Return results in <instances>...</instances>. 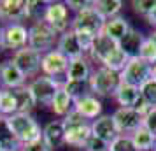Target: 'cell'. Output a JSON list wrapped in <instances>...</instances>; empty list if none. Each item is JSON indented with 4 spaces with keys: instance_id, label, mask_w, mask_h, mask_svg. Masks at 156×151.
Returning <instances> with one entry per match:
<instances>
[{
    "instance_id": "obj_46",
    "label": "cell",
    "mask_w": 156,
    "mask_h": 151,
    "mask_svg": "<svg viewBox=\"0 0 156 151\" xmlns=\"http://www.w3.org/2000/svg\"><path fill=\"white\" fill-rule=\"evenodd\" d=\"M20 151H21V149H20Z\"/></svg>"
},
{
    "instance_id": "obj_44",
    "label": "cell",
    "mask_w": 156,
    "mask_h": 151,
    "mask_svg": "<svg viewBox=\"0 0 156 151\" xmlns=\"http://www.w3.org/2000/svg\"><path fill=\"white\" fill-rule=\"evenodd\" d=\"M0 151H2V148H0Z\"/></svg>"
},
{
    "instance_id": "obj_3",
    "label": "cell",
    "mask_w": 156,
    "mask_h": 151,
    "mask_svg": "<svg viewBox=\"0 0 156 151\" xmlns=\"http://www.w3.org/2000/svg\"><path fill=\"white\" fill-rule=\"evenodd\" d=\"M58 39H60V35L56 34V30L44 20H39L28 27V46L42 55L48 51L56 49Z\"/></svg>"
},
{
    "instance_id": "obj_15",
    "label": "cell",
    "mask_w": 156,
    "mask_h": 151,
    "mask_svg": "<svg viewBox=\"0 0 156 151\" xmlns=\"http://www.w3.org/2000/svg\"><path fill=\"white\" fill-rule=\"evenodd\" d=\"M91 132H93V137H98L102 139L104 142L111 144L116 139V137H119V128H118V125L114 121L112 114H102L100 118L97 120H93L91 121Z\"/></svg>"
},
{
    "instance_id": "obj_19",
    "label": "cell",
    "mask_w": 156,
    "mask_h": 151,
    "mask_svg": "<svg viewBox=\"0 0 156 151\" xmlns=\"http://www.w3.org/2000/svg\"><path fill=\"white\" fill-rule=\"evenodd\" d=\"M42 139L48 142L51 151L65 146V127L62 120H51L42 128Z\"/></svg>"
},
{
    "instance_id": "obj_37",
    "label": "cell",
    "mask_w": 156,
    "mask_h": 151,
    "mask_svg": "<svg viewBox=\"0 0 156 151\" xmlns=\"http://www.w3.org/2000/svg\"><path fill=\"white\" fill-rule=\"evenodd\" d=\"M21 151H51V148L48 146V142L44 141L42 137H41V139L34 141V142L23 144V146H21Z\"/></svg>"
},
{
    "instance_id": "obj_23",
    "label": "cell",
    "mask_w": 156,
    "mask_h": 151,
    "mask_svg": "<svg viewBox=\"0 0 156 151\" xmlns=\"http://www.w3.org/2000/svg\"><path fill=\"white\" fill-rule=\"evenodd\" d=\"M140 88L132 86V84H126V83H121L119 90L116 92V97L114 100L119 107H135L137 102L140 100Z\"/></svg>"
},
{
    "instance_id": "obj_38",
    "label": "cell",
    "mask_w": 156,
    "mask_h": 151,
    "mask_svg": "<svg viewBox=\"0 0 156 151\" xmlns=\"http://www.w3.org/2000/svg\"><path fill=\"white\" fill-rule=\"evenodd\" d=\"M144 127L156 137V107H153L147 114L144 116Z\"/></svg>"
},
{
    "instance_id": "obj_6",
    "label": "cell",
    "mask_w": 156,
    "mask_h": 151,
    "mask_svg": "<svg viewBox=\"0 0 156 151\" xmlns=\"http://www.w3.org/2000/svg\"><path fill=\"white\" fill-rule=\"evenodd\" d=\"M46 23H49L53 28L56 30L58 35H62L65 32L72 30V18H70V9L67 7V2H46V11L44 18Z\"/></svg>"
},
{
    "instance_id": "obj_18",
    "label": "cell",
    "mask_w": 156,
    "mask_h": 151,
    "mask_svg": "<svg viewBox=\"0 0 156 151\" xmlns=\"http://www.w3.org/2000/svg\"><path fill=\"white\" fill-rule=\"evenodd\" d=\"M56 49L60 53H63L65 56L69 60H74V58H79V56H86L84 55V49L81 46V41H79L77 34L74 30H69L60 35L58 39V44H56Z\"/></svg>"
},
{
    "instance_id": "obj_39",
    "label": "cell",
    "mask_w": 156,
    "mask_h": 151,
    "mask_svg": "<svg viewBox=\"0 0 156 151\" xmlns=\"http://www.w3.org/2000/svg\"><path fill=\"white\" fill-rule=\"evenodd\" d=\"M107 149H109V144L107 142H104L98 137H91L84 151H107Z\"/></svg>"
},
{
    "instance_id": "obj_16",
    "label": "cell",
    "mask_w": 156,
    "mask_h": 151,
    "mask_svg": "<svg viewBox=\"0 0 156 151\" xmlns=\"http://www.w3.org/2000/svg\"><path fill=\"white\" fill-rule=\"evenodd\" d=\"M91 137H93L91 123H83V125L69 127V128H65V146H70V148L84 151Z\"/></svg>"
},
{
    "instance_id": "obj_12",
    "label": "cell",
    "mask_w": 156,
    "mask_h": 151,
    "mask_svg": "<svg viewBox=\"0 0 156 151\" xmlns=\"http://www.w3.org/2000/svg\"><path fill=\"white\" fill-rule=\"evenodd\" d=\"M4 49L20 51L28 46V27L25 23H9L4 25Z\"/></svg>"
},
{
    "instance_id": "obj_14",
    "label": "cell",
    "mask_w": 156,
    "mask_h": 151,
    "mask_svg": "<svg viewBox=\"0 0 156 151\" xmlns=\"http://www.w3.org/2000/svg\"><path fill=\"white\" fill-rule=\"evenodd\" d=\"M27 18V0H0V23H23Z\"/></svg>"
},
{
    "instance_id": "obj_43",
    "label": "cell",
    "mask_w": 156,
    "mask_h": 151,
    "mask_svg": "<svg viewBox=\"0 0 156 151\" xmlns=\"http://www.w3.org/2000/svg\"><path fill=\"white\" fill-rule=\"evenodd\" d=\"M154 151H156V146H154Z\"/></svg>"
},
{
    "instance_id": "obj_41",
    "label": "cell",
    "mask_w": 156,
    "mask_h": 151,
    "mask_svg": "<svg viewBox=\"0 0 156 151\" xmlns=\"http://www.w3.org/2000/svg\"><path fill=\"white\" fill-rule=\"evenodd\" d=\"M4 41H5V35H4V25H0V49H4Z\"/></svg>"
},
{
    "instance_id": "obj_32",
    "label": "cell",
    "mask_w": 156,
    "mask_h": 151,
    "mask_svg": "<svg viewBox=\"0 0 156 151\" xmlns=\"http://www.w3.org/2000/svg\"><path fill=\"white\" fill-rule=\"evenodd\" d=\"M130 5H132V9H133L135 14L142 16V18L146 20V18L154 11L156 0H132V2H130Z\"/></svg>"
},
{
    "instance_id": "obj_34",
    "label": "cell",
    "mask_w": 156,
    "mask_h": 151,
    "mask_svg": "<svg viewBox=\"0 0 156 151\" xmlns=\"http://www.w3.org/2000/svg\"><path fill=\"white\" fill-rule=\"evenodd\" d=\"M140 95L151 107H156V79L151 77L146 84H142L140 86Z\"/></svg>"
},
{
    "instance_id": "obj_13",
    "label": "cell",
    "mask_w": 156,
    "mask_h": 151,
    "mask_svg": "<svg viewBox=\"0 0 156 151\" xmlns=\"http://www.w3.org/2000/svg\"><path fill=\"white\" fill-rule=\"evenodd\" d=\"M27 83V76L23 74L18 65L12 60H5L0 63V86L2 90H16V88H21Z\"/></svg>"
},
{
    "instance_id": "obj_25",
    "label": "cell",
    "mask_w": 156,
    "mask_h": 151,
    "mask_svg": "<svg viewBox=\"0 0 156 151\" xmlns=\"http://www.w3.org/2000/svg\"><path fill=\"white\" fill-rule=\"evenodd\" d=\"M49 107H51V111L55 113V116H58L60 120H63L65 116L74 109V100H72L70 95L67 93L65 88H60L56 92V95H55V99H53Z\"/></svg>"
},
{
    "instance_id": "obj_4",
    "label": "cell",
    "mask_w": 156,
    "mask_h": 151,
    "mask_svg": "<svg viewBox=\"0 0 156 151\" xmlns=\"http://www.w3.org/2000/svg\"><path fill=\"white\" fill-rule=\"evenodd\" d=\"M104 25H105V18L95 9V0H93L91 7L72 16V30L76 34L90 35L93 39H97L104 32Z\"/></svg>"
},
{
    "instance_id": "obj_26",
    "label": "cell",
    "mask_w": 156,
    "mask_h": 151,
    "mask_svg": "<svg viewBox=\"0 0 156 151\" xmlns=\"http://www.w3.org/2000/svg\"><path fill=\"white\" fill-rule=\"evenodd\" d=\"M95 9L107 21L116 16H121V11L125 9V2L123 0H95Z\"/></svg>"
},
{
    "instance_id": "obj_33",
    "label": "cell",
    "mask_w": 156,
    "mask_h": 151,
    "mask_svg": "<svg viewBox=\"0 0 156 151\" xmlns=\"http://www.w3.org/2000/svg\"><path fill=\"white\" fill-rule=\"evenodd\" d=\"M109 151H137V148H135L132 137L121 134L119 137H116L112 142L109 144Z\"/></svg>"
},
{
    "instance_id": "obj_2",
    "label": "cell",
    "mask_w": 156,
    "mask_h": 151,
    "mask_svg": "<svg viewBox=\"0 0 156 151\" xmlns=\"http://www.w3.org/2000/svg\"><path fill=\"white\" fill-rule=\"evenodd\" d=\"M88 83H90V90L93 95H97L100 99H114L123 81H121V72L97 65Z\"/></svg>"
},
{
    "instance_id": "obj_27",
    "label": "cell",
    "mask_w": 156,
    "mask_h": 151,
    "mask_svg": "<svg viewBox=\"0 0 156 151\" xmlns=\"http://www.w3.org/2000/svg\"><path fill=\"white\" fill-rule=\"evenodd\" d=\"M130 137H132V141H133L137 151H154L156 137L153 135L146 127H140L139 130H135Z\"/></svg>"
},
{
    "instance_id": "obj_40",
    "label": "cell",
    "mask_w": 156,
    "mask_h": 151,
    "mask_svg": "<svg viewBox=\"0 0 156 151\" xmlns=\"http://www.w3.org/2000/svg\"><path fill=\"white\" fill-rule=\"evenodd\" d=\"M146 21H147V25L153 28V32H156V7H154V11L146 18Z\"/></svg>"
},
{
    "instance_id": "obj_24",
    "label": "cell",
    "mask_w": 156,
    "mask_h": 151,
    "mask_svg": "<svg viewBox=\"0 0 156 151\" xmlns=\"http://www.w3.org/2000/svg\"><path fill=\"white\" fill-rule=\"evenodd\" d=\"M0 148H2V151H20L21 149V142L14 135L12 128L9 127L7 118L2 114H0Z\"/></svg>"
},
{
    "instance_id": "obj_9",
    "label": "cell",
    "mask_w": 156,
    "mask_h": 151,
    "mask_svg": "<svg viewBox=\"0 0 156 151\" xmlns=\"http://www.w3.org/2000/svg\"><path fill=\"white\" fill-rule=\"evenodd\" d=\"M28 86L32 90L34 97H35L37 104H42V106H51L56 92L62 88L56 79H53L49 76H44V74L37 76L35 79H32L28 83Z\"/></svg>"
},
{
    "instance_id": "obj_1",
    "label": "cell",
    "mask_w": 156,
    "mask_h": 151,
    "mask_svg": "<svg viewBox=\"0 0 156 151\" xmlns=\"http://www.w3.org/2000/svg\"><path fill=\"white\" fill-rule=\"evenodd\" d=\"M88 58L91 60L93 63H98V67H107L111 70L121 72L126 67L130 58L125 55V51L121 49L119 42L112 41L111 37H107L105 34H100L95 41Z\"/></svg>"
},
{
    "instance_id": "obj_10",
    "label": "cell",
    "mask_w": 156,
    "mask_h": 151,
    "mask_svg": "<svg viewBox=\"0 0 156 151\" xmlns=\"http://www.w3.org/2000/svg\"><path fill=\"white\" fill-rule=\"evenodd\" d=\"M112 118L119 128V134L125 135H132L135 130L144 127V116L133 107H116Z\"/></svg>"
},
{
    "instance_id": "obj_29",
    "label": "cell",
    "mask_w": 156,
    "mask_h": 151,
    "mask_svg": "<svg viewBox=\"0 0 156 151\" xmlns=\"http://www.w3.org/2000/svg\"><path fill=\"white\" fill-rule=\"evenodd\" d=\"M16 113H20V111H18V100H16L14 90H2L0 88V114L9 118Z\"/></svg>"
},
{
    "instance_id": "obj_36",
    "label": "cell",
    "mask_w": 156,
    "mask_h": 151,
    "mask_svg": "<svg viewBox=\"0 0 156 151\" xmlns=\"http://www.w3.org/2000/svg\"><path fill=\"white\" fill-rule=\"evenodd\" d=\"M91 5H93V0H69L67 2V7L70 9L74 14H77L81 11L91 7Z\"/></svg>"
},
{
    "instance_id": "obj_45",
    "label": "cell",
    "mask_w": 156,
    "mask_h": 151,
    "mask_svg": "<svg viewBox=\"0 0 156 151\" xmlns=\"http://www.w3.org/2000/svg\"><path fill=\"white\" fill-rule=\"evenodd\" d=\"M107 151H109V149H107Z\"/></svg>"
},
{
    "instance_id": "obj_30",
    "label": "cell",
    "mask_w": 156,
    "mask_h": 151,
    "mask_svg": "<svg viewBox=\"0 0 156 151\" xmlns=\"http://www.w3.org/2000/svg\"><path fill=\"white\" fill-rule=\"evenodd\" d=\"M63 88L67 90V93L72 97L74 102H77L79 99H83V97L91 93L90 83H88V81H67Z\"/></svg>"
},
{
    "instance_id": "obj_21",
    "label": "cell",
    "mask_w": 156,
    "mask_h": 151,
    "mask_svg": "<svg viewBox=\"0 0 156 151\" xmlns=\"http://www.w3.org/2000/svg\"><path fill=\"white\" fill-rule=\"evenodd\" d=\"M146 37L147 35H144L142 30L132 27V30L119 41L121 49L125 51V55H126L128 58H139L140 49H142V44H144V41H146Z\"/></svg>"
},
{
    "instance_id": "obj_5",
    "label": "cell",
    "mask_w": 156,
    "mask_h": 151,
    "mask_svg": "<svg viewBox=\"0 0 156 151\" xmlns=\"http://www.w3.org/2000/svg\"><path fill=\"white\" fill-rule=\"evenodd\" d=\"M9 127L12 128L14 135L18 137V141L23 144L34 142L37 139L42 137V128L37 123V120L30 113H16V114L7 118Z\"/></svg>"
},
{
    "instance_id": "obj_31",
    "label": "cell",
    "mask_w": 156,
    "mask_h": 151,
    "mask_svg": "<svg viewBox=\"0 0 156 151\" xmlns=\"http://www.w3.org/2000/svg\"><path fill=\"white\" fill-rule=\"evenodd\" d=\"M139 58H142L144 62H147L149 65H156V39L153 37V34L146 37Z\"/></svg>"
},
{
    "instance_id": "obj_42",
    "label": "cell",
    "mask_w": 156,
    "mask_h": 151,
    "mask_svg": "<svg viewBox=\"0 0 156 151\" xmlns=\"http://www.w3.org/2000/svg\"><path fill=\"white\" fill-rule=\"evenodd\" d=\"M153 79H156V65H153Z\"/></svg>"
},
{
    "instance_id": "obj_17",
    "label": "cell",
    "mask_w": 156,
    "mask_h": 151,
    "mask_svg": "<svg viewBox=\"0 0 156 151\" xmlns=\"http://www.w3.org/2000/svg\"><path fill=\"white\" fill-rule=\"evenodd\" d=\"M74 109L88 121H93V120H97L104 114V102L100 97L90 93L83 99H79L77 102H74Z\"/></svg>"
},
{
    "instance_id": "obj_20",
    "label": "cell",
    "mask_w": 156,
    "mask_h": 151,
    "mask_svg": "<svg viewBox=\"0 0 156 151\" xmlns=\"http://www.w3.org/2000/svg\"><path fill=\"white\" fill-rule=\"evenodd\" d=\"M91 60L88 56H79L70 60L69 70H67V81H90L93 74Z\"/></svg>"
},
{
    "instance_id": "obj_22",
    "label": "cell",
    "mask_w": 156,
    "mask_h": 151,
    "mask_svg": "<svg viewBox=\"0 0 156 151\" xmlns=\"http://www.w3.org/2000/svg\"><path fill=\"white\" fill-rule=\"evenodd\" d=\"M130 30H132V25H130V21H128L126 18L125 16H116L112 20H107L105 21L102 34H105L107 37H111L116 42H119Z\"/></svg>"
},
{
    "instance_id": "obj_7",
    "label": "cell",
    "mask_w": 156,
    "mask_h": 151,
    "mask_svg": "<svg viewBox=\"0 0 156 151\" xmlns=\"http://www.w3.org/2000/svg\"><path fill=\"white\" fill-rule=\"evenodd\" d=\"M153 77V65L144 62L142 58H130L126 67L121 70V81L140 88Z\"/></svg>"
},
{
    "instance_id": "obj_35",
    "label": "cell",
    "mask_w": 156,
    "mask_h": 151,
    "mask_svg": "<svg viewBox=\"0 0 156 151\" xmlns=\"http://www.w3.org/2000/svg\"><path fill=\"white\" fill-rule=\"evenodd\" d=\"M62 121H63V127H65V128H69V127H76V125H83V123H91V121H88L86 118H83V116L79 114L76 109H72V111H70L67 116H65Z\"/></svg>"
},
{
    "instance_id": "obj_28",
    "label": "cell",
    "mask_w": 156,
    "mask_h": 151,
    "mask_svg": "<svg viewBox=\"0 0 156 151\" xmlns=\"http://www.w3.org/2000/svg\"><path fill=\"white\" fill-rule=\"evenodd\" d=\"M16 100H18V111L20 113H32L37 106V100L28 84H25L21 88H16L14 90Z\"/></svg>"
},
{
    "instance_id": "obj_8",
    "label": "cell",
    "mask_w": 156,
    "mask_h": 151,
    "mask_svg": "<svg viewBox=\"0 0 156 151\" xmlns=\"http://www.w3.org/2000/svg\"><path fill=\"white\" fill-rule=\"evenodd\" d=\"M11 60H12V62L18 65V69L27 76V79H28V77H34V79H35L37 76H41L42 53L32 49L30 46H27V48H23V49H20V51H14Z\"/></svg>"
},
{
    "instance_id": "obj_11",
    "label": "cell",
    "mask_w": 156,
    "mask_h": 151,
    "mask_svg": "<svg viewBox=\"0 0 156 151\" xmlns=\"http://www.w3.org/2000/svg\"><path fill=\"white\" fill-rule=\"evenodd\" d=\"M69 63H70V60L58 49L48 51V53L42 55L41 72L44 76H49V77H67Z\"/></svg>"
}]
</instances>
